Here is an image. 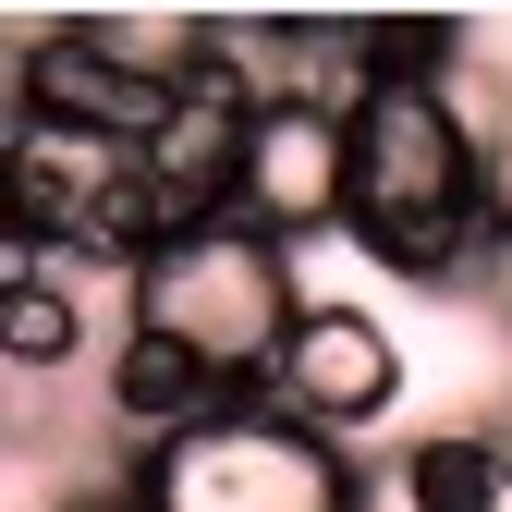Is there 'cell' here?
I'll list each match as a JSON object with an SVG mask.
<instances>
[{
	"mask_svg": "<svg viewBox=\"0 0 512 512\" xmlns=\"http://www.w3.org/2000/svg\"><path fill=\"white\" fill-rule=\"evenodd\" d=\"M25 98H37L49 122H86V135H122V147H147V135H159V110H171V86L122 74L98 25H25Z\"/></svg>",
	"mask_w": 512,
	"mask_h": 512,
	"instance_id": "8",
	"label": "cell"
},
{
	"mask_svg": "<svg viewBox=\"0 0 512 512\" xmlns=\"http://www.w3.org/2000/svg\"><path fill=\"white\" fill-rule=\"evenodd\" d=\"M488 208H500V171L452 135L427 86H378L354 110V244L391 281H427V293L488 281Z\"/></svg>",
	"mask_w": 512,
	"mask_h": 512,
	"instance_id": "1",
	"label": "cell"
},
{
	"mask_svg": "<svg viewBox=\"0 0 512 512\" xmlns=\"http://www.w3.org/2000/svg\"><path fill=\"white\" fill-rule=\"evenodd\" d=\"M305 305L317 293H305L293 244H269L256 220H196V232H171L147 269L122 281V330H159V342L196 354L220 391H256Z\"/></svg>",
	"mask_w": 512,
	"mask_h": 512,
	"instance_id": "2",
	"label": "cell"
},
{
	"mask_svg": "<svg viewBox=\"0 0 512 512\" xmlns=\"http://www.w3.org/2000/svg\"><path fill=\"white\" fill-rule=\"evenodd\" d=\"M488 281H500V305H512V183H500V208H488Z\"/></svg>",
	"mask_w": 512,
	"mask_h": 512,
	"instance_id": "15",
	"label": "cell"
},
{
	"mask_svg": "<svg viewBox=\"0 0 512 512\" xmlns=\"http://www.w3.org/2000/svg\"><path fill=\"white\" fill-rule=\"evenodd\" d=\"M86 342H98V317H86V281H74V269L0 293V366H13V378H61V366H86Z\"/></svg>",
	"mask_w": 512,
	"mask_h": 512,
	"instance_id": "10",
	"label": "cell"
},
{
	"mask_svg": "<svg viewBox=\"0 0 512 512\" xmlns=\"http://www.w3.org/2000/svg\"><path fill=\"white\" fill-rule=\"evenodd\" d=\"M244 135H256V98H244V86L220 74V61H208V74H196V86H183V98L159 110V135L135 147V171L159 183V208H171L183 232H196V220H232Z\"/></svg>",
	"mask_w": 512,
	"mask_h": 512,
	"instance_id": "7",
	"label": "cell"
},
{
	"mask_svg": "<svg viewBox=\"0 0 512 512\" xmlns=\"http://www.w3.org/2000/svg\"><path fill=\"white\" fill-rule=\"evenodd\" d=\"M488 512H512V452H500V476H488Z\"/></svg>",
	"mask_w": 512,
	"mask_h": 512,
	"instance_id": "16",
	"label": "cell"
},
{
	"mask_svg": "<svg viewBox=\"0 0 512 512\" xmlns=\"http://www.w3.org/2000/svg\"><path fill=\"white\" fill-rule=\"evenodd\" d=\"M49 512H147V500H135V476H122V464H110V476H74V488H61V500H49Z\"/></svg>",
	"mask_w": 512,
	"mask_h": 512,
	"instance_id": "14",
	"label": "cell"
},
{
	"mask_svg": "<svg viewBox=\"0 0 512 512\" xmlns=\"http://www.w3.org/2000/svg\"><path fill=\"white\" fill-rule=\"evenodd\" d=\"M220 403H244V391H220L183 342H159V330H110V354H98V415L135 439V452H159V439H183V427H208Z\"/></svg>",
	"mask_w": 512,
	"mask_h": 512,
	"instance_id": "9",
	"label": "cell"
},
{
	"mask_svg": "<svg viewBox=\"0 0 512 512\" xmlns=\"http://www.w3.org/2000/svg\"><path fill=\"white\" fill-rule=\"evenodd\" d=\"M122 476H135L147 512H378L366 452L293 427L281 403H256V391L220 403L208 427L159 439V452H122Z\"/></svg>",
	"mask_w": 512,
	"mask_h": 512,
	"instance_id": "3",
	"label": "cell"
},
{
	"mask_svg": "<svg viewBox=\"0 0 512 512\" xmlns=\"http://www.w3.org/2000/svg\"><path fill=\"white\" fill-rule=\"evenodd\" d=\"M37 122V98H25V25H0V147H13Z\"/></svg>",
	"mask_w": 512,
	"mask_h": 512,
	"instance_id": "13",
	"label": "cell"
},
{
	"mask_svg": "<svg viewBox=\"0 0 512 512\" xmlns=\"http://www.w3.org/2000/svg\"><path fill=\"white\" fill-rule=\"evenodd\" d=\"M256 403H281L293 427H317V439H378L403 415V342H391V317H366V305H342V293H317L305 317H293V342L269 354V378H256Z\"/></svg>",
	"mask_w": 512,
	"mask_h": 512,
	"instance_id": "4",
	"label": "cell"
},
{
	"mask_svg": "<svg viewBox=\"0 0 512 512\" xmlns=\"http://www.w3.org/2000/svg\"><path fill=\"white\" fill-rule=\"evenodd\" d=\"M0 232H13V196H0Z\"/></svg>",
	"mask_w": 512,
	"mask_h": 512,
	"instance_id": "17",
	"label": "cell"
},
{
	"mask_svg": "<svg viewBox=\"0 0 512 512\" xmlns=\"http://www.w3.org/2000/svg\"><path fill=\"white\" fill-rule=\"evenodd\" d=\"M427 98L452 110V135H464V147L512 183V74H500V49H488V37H464V61H452V74H439Z\"/></svg>",
	"mask_w": 512,
	"mask_h": 512,
	"instance_id": "12",
	"label": "cell"
},
{
	"mask_svg": "<svg viewBox=\"0 0 512 512\" xmlns=\"http://www.w3.org/2000/svg\"><path fill=\"white\" fill-rule=\"evenodd\" d=\"M232 220H256L269 244H317V232H354V122L269 98L244 135V183H232Z\"/></svg>",
	"mask_w": 512,
	"mask_h": 512,
	"instance_id": "5",
	"label": "cell"
},
{
	"mask_svg": "<svg viewBox=\"0 0 512 512\" xmlns=\"http://www.w3.org/2000/svg\"><path fill=\"white\" fill-rule=\"evenodd\" d=\"M135 183V147L122 135H86V122H25L13 147H0V196H13V232H37L49 256H74V232Z\"/></svg>",
	"mask_w": 512,
	"mask_h": 512,
	"instance_id": "6",
	"label": "cell"
},
{
	"mask_svg": "<svg viewBox=\"0 0 512 512\" xmlns=\"http://www.w3.org/2000/svg\"><path fill=\"white\" fill-rule=\"evenodd\" d=\"M488 476H500V439L488 427H427L391 452V512H488Z\"/></svg>",
	"mask_w": 512,
	"mask_h": 512,
	"instance_id": "11",
	"label": "cell"
}]
</instances>
